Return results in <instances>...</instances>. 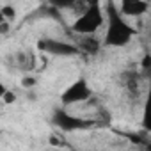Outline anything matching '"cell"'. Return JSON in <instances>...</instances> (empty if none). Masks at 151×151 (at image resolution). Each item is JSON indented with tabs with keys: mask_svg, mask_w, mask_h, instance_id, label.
I'll list each match as a JSON object with an SVG mask.
<instances>
[{
	"mask_svg": "<svg viewBox=\"0 0 151 151\" xmlns=\"http://www.w3.org/2000/svg\"><path fill=\"white\" fill-rule=\"evenodd\" d=\"M107 32H105V45L107 46H124L135 36V29L128 25L121 11L116 9L114 4H107Z\"/></svg>",
	"mask_w": 151,
	"mask_h": 151,
	"instance_id": "1",
	"label": "cell"
},
{
	"mask_svg": "<svg viewBox=\"0 0 151 151\" xmlns=\"http://www.w3.org/2000/svg\"><path fill=\"white\" fill-rule=\"evenodd\" d=\"M103 23H105V18H103L100 4H89V6H86V11L80 13L77 16V20L71 23V32L78 34L82 37L94 36Z\"/></svg>",
	"mask_w": 151,
	"mask_h": 151,
	"instance_id": "2",
	"label": "cell"
},
{
	"mask_svg": "<svg viewBox=\"0 0 151 151\" xmlns=\"http://www.w3.org/2000/svg\"><path fill=\"white\" fill-rule=\"evenodd\" d=\"M37 48L45 53L57 55V57H73V55L82 53L75 43H66L59 39H41L37 43Z\"/></svg>",
	"mask_w": 151,
	"mask_h": 151,
	"instance_id": "3",
	"label": "cell"
},
{
	"mask_svg": "<svg viewBox=\"0 0 151 151\" xmlns=\"http://www.w3.org/2000/svg\"><path fill=\"white\" fill-rule=\"evenodd\" d=\"M91 98V89L87 86L86 80H77L73 82L71 86L66 87V91L62 93L60 100H62V105L64 107H69V105H77V103H82V101H87Z\"/></svg>",
	"mask_w": 151,
	"mask_h": 151,
	"instance_id": "4",
	"label": "cell"
},
{
	"mask_svg": "<svg viewBox=\"0 0 151 151\" xmlns=\"http://www.w3.org/2000/svg\"><path fill=\"white\" fill-rule=\"evenodd\" d=\"M53 123L57 124V128L64 130V132H75V130H86L89 126L94 124V121L89 119H80L77 116H71L64 110H55L53 114Z\"/></svg>",
	"mask_w": 151,
	"mask_h": 151,
	"instance_id": "5",
	"label": "cell"
},
{
	"mask_svg": "<svg viewBox=\"0 0 151 151\" xmlns=\"http://www.w3.org/2000/svg\"><path fill=\"white\" fill-rule=\"evenodd\" d=\"M123 16H140L149 9L147 2H140V0H126L119 6Z\"/></svg>",
	"mask_w": 151,
	"mask_h": 151,
	"instance_id": "6",
	"label": "cell"
},
{
	"mask_svg": "<svg viewBox=\"0 0 151 151\" xmlns=\"http://www.w3.org/2000/svg\"><path fill=\"white\" fill-rule=\"evenodd\" d=\"M75 45L78 46L80 52H86V53H94V52L100 48V41L94 39L93 36H84V37L80 39V43H75Z\"/></svg>",
	"mask_w": 151,
	"mask_h": 151,
	"instance_id": "7",
	"label": "cell"
},
{
	"mask_svg": "<svg viewBox=\"0 0 151 151\" xmlns=\"http://www.w3.org/2000/svg\"><path fill=\"white\" fill-rule=\"evenodd\" d=\"M14 16H16V9L13 6H2L0 7V20L11 22V20H14Z\"/></svg>",
	"mask_w": 151,
	"mask_h": 151,
	"instance_id": "8",
	"label": "cell"
},
{
	"mask_svg": "<svg viewBox=\"0 0 151 151\" xmlns=\"http://www.w3.org/2000/svg\"><path fill=\"white\" fill-rule=\"evenodd\" d=\"M144 126L146 130H151V91L147 94V101H146V110H144Z\"/></svg>",
	"mask_w": 151,
	"mask_h": 151,
	"instance_id": "9",
	"label": "cell"
},
{
	"mask_svg": "<svg viewBox=\"0 0 151 151\" xmlns=\"http://www.w3.org/2000/svg\"><path fill=\"white\" fill-rule=\"evenodd\" d=\"M2 101H4L6 105L14 103V101H16V94H14V91H7V89H4V91H2Z\"/></svg>",
	"mask_w": 151,
	"mask_h": 151,
	"instance_id": "10",
	"label": "cell"
},
{
	"mask_svg": "<svg viewBox=\"0 0 151 151\" xmlns=\"http://www.w3.org/2000/svg\"><path fill=\"white\" fill-rule=\"evenodd\" d=\"M9 32V22H6V20H0V34L2 36H6Z\"/></svg>",
	"mask_w": 151,
	"mask_h": 151,
	"instance_id": "11",
	"label": "cell"
},
{
	"mask_svg": "<svg viewBox=\"0 0 151 151\" xmlns=\"http://www.w3.org/2000/svg\"><path fill=\"white\" fill-rule=\"evenodd\" d=\"M36 84V78H32V77H25L23 80H22V86L23 87H32Z\"/></svg>",
	"mask_w": 151,
	"mask_h": 151,
	"instance_id": "12",
	"label": "cell"
},
{
	"mask_svg": "<svg viewBox=\"0 0 151 151\" xmlns=\"http://www.w3.org/2000/svg\"><path fill=\"white\" fill-rule=\"evenodd\" d=\"M50 146H53V147L57 146L59 147V146H62V142H60V139L57 135H50Z\"/></svg>",
	"mask_w": 151,
	"mask_h": 151,
	"instance_id": "13",
	"label": "cell"
},
{
	"mask_svg": "<svg viewBox=\"0 0 151 151\" xmlns=\"http://www.w3.org/2000/svg\"><path fill=\"white\" fill-rule=\"evenodd\" d=\"M144 151H151V142H146L144 144Z\"/></svg>",
	"mask_w": 151,
	"mask_h": 151,
	"instance_id": "14",
	"label": "cell"
}]
</instances>
